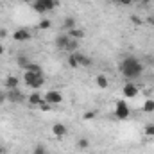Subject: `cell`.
I'll use <instances>...</instances> for the list:
<instances>
[{
  "label": "cell",
  "instance_id": "obj_34",
  "mask_svg": "<svg viewBox=\"0 0 154 154\" xmlns=\"http://www.w3.org/2000/svg\"><path fill=\"white\" fill-rule=\"evenodd\" d=\"M0 154H4V147L2 145H0Z\"/></svg>",
  "mask_w": 154,
  "mask_h": 154
},
{
  "label": "cell",
  "instance_id": "obj_14",
  "mask_svg": "<svg viewBox=\"0 0 154 154\" xmlns=\"http://www.w3.org/2000/svg\"><path fill=\"white\" fill-rule=\"evenodd\" d=\"M75 27H77L75 18H72V16H66V18L63 20V29H65V31H70V29H75Z\"/></svg>",
  "mask_w": 154,
  "mask_h": 154
},
{
  "label": "cell",
  "instance_id": "obj_19",
  "mask_svg": "<svg viewBox=\"0 0 154 154\" xmlns=\"http://www.w3.org/2000/svg\"><path fill=\"white\" fill-rule=\"evenodd\" d=\"M25 70H27V72H34V74H43V70H41V66H39L38 63H32V61L29 63V66H27Z\"/></svg>",
  "mask_w": 154,
  "mask_h": 154
},
{
  "label": "cell",
  "instance_id": "obj_12",
  "mask_svg": "<svg viewBox=\"0 0 154 154\" xmlns=\"http://www.w3.org/2000/svg\"><path fill=\"white\" fill-rule=\"evenodd\" d=\"M27 100H29V104H31V106L38 108V106H39V102H41L43 99H41V95H39L38 91H32V93H31V95L27 97Z\"/></svg>",
  "mask_w": 154,
  "mask_h": 154
},
{
  "label": "cell",
  "instance_id": "obj_17",
  "mask_svg": "<svg viewBox=\"0 0 154 154\" xmlns=\"http://www.w3.org/2000/svg\"><path fill=\"white\" fill-rule=\"evenodd\" d=\"M77 48H79V39L70 38V41H68V45H66V52L74 54V52H77Z\"/></svg>",
  "mask_w": 154,
  "mask_h": 154
},
{
  "label": "cell",
  "instance_id": "obj_20",
  "mask_svg": "<svg viewBox=\"0 0 154 154\" xmlns=\"http://www.w3.org/2000/svg\"><path fill=\"white\" fill-rule=\"evenodd\" d=\"M16 61H18V66H22V68H27V66H29V63H31V59H29L27 56H23V54H22V56H18V59H16Z\"/></svg>",
  "mask_w": 154,
  "mask_h": 154
},
{
  "label": "cell",
  "instance_id": "obj_28",
  "mask_svg": "<svg viewBox=\"0 0 154 154\" xmlns=\"http://www.w3.org/2000/svg\"><path fill=\"white\" fill-rule=\"evenodd\" d=\"M131 22H133L134 25H142V23H143V20H142L140 16H136V14H133V16H131Z\"/></svg>",
  "mask_w": 154,
  "mask_h": 154
},
{
  "label": "cell",
  "instance_id": "obj_24",
  "mask_svg": "<svg viewBox=\"0 0 154 154\" xmlns=\"http://www.w3.org/2000/svg\"><path fill=\"white\" fill-rule=\"evenodd\" d=\"M68 66H70V68H77V66H79V65H77V59H75V56H74V54H70V56H68Z\"/></svg>",
  "mask_w": 154,
  "mask_h": 154
},
{
  "label": "cell",
  "instance_id": "obj_32",
  "mask_svg": "<svg viewBox=\"0 0 154 154\" xmlns=\"http://www.w3.org/2000/svg\"><path fill=\"white\" fill-rule=\"evenodd\" d=\"M138 2H140V4H143V5H149L152 0H138Z\"/></svg>",
  "mask_w": 154,
  "mask_h": 154
},
{
  "label": "cell",
  "instance_id": "obj_26",
  "mask_svg": "<svg viewBox=\"0 0 154 154\" xmlns=\"http://www.w3.org/2000/svg\"><path fill=\"white\" fill-rule=\"evenodd\" d=\"M113 4H116V5H124V7H127V5H131L133 4V0H111Z\"/></svg>",
  "mask_w": 154,
  "mask_h": 154
},
{
  "label": "cell",
  "instance_id": "obj_25",
  "mask_svg": "<svg viewBox=\"0 0 154 154\" xmlns=\"http://www.w3.org/2000/svg\"><path fill=\"white\" fill-rule=\"evenodd\" d=\"M32 154H48V152H47L45 145H36V147L32 149Z\"/></svg>",
  "mask_w": 154,
  "mask_h": 154
},
{
  "label": "cell",
  "instance_id": "obj_6",
  "mask_svg": "<svg viewBox=\"0 0 154 154\" xmlns=\"http://www.w3.org/2000/svg\"><path fill=\"white\" fill-rule=\"evenodd\" d=\"M31 38H32V34H31L29 29H16L13 32V39L14 41H29Z\"/></svg>",
  "mask_w": 154,
  "mask_h": 154
},
{
  "label": "cell",
  "instance_id": "obj_10",
  "mask_svg": "<svg viewBox=\"0 0 154 154\" xmlns=\"http://www.w3.org/2000/svg\"><path fill=\"white\" fill-rule=\"evenodd\" d=\"M124 95H125L127 99L136 97V95H138V86H136L134 82H127V84L124 86Z\"/></svg>",
  "mask_w": 154,
  "mask_h": 154
},
{
  "label": "cell",
  "instance_id": "obj_15",
  "mask_svg": "<svg viewBox=\"0 0 154 154\" xmlns=\"http://www.w3.org/2000/svg\"><path fill=\"white\" fill-rule=\"evenodd\" d=\"M43 84H45V77H43V75H38L34 81H32V82H29L27 86H29V88H32V90H39Z\"/></svg>",
  "mask_w": 154,
  "mask_h": 154
},
{
  "label": "cell",
  "instance_id": "obj_18",
  "mask_svg": "<svg viewBox=\"0 0 154 154\" xmlns=\"http://www.w3.org/2000/svg\"><path fill=\"white\" fill-rule=\"evenodd\" d=\"M75 145H77L79 151H86V149H90V140L88 138H79Z\"/></svg>",
  "mask_w": 154,
  "mask_h": 154
},
{
  "label": "cell",
  "instance_id": "obj_23",
  "mask_svg": "<svg viewBox=\"0 0 154 154\" xmlns=\"http://www.w3.org/2000/svg\"><path fill=\"white\" fill-rule=\"evenodd\" d=\"M38 108L41 109V111H50V109H52V106H50V104H48V102H47L45 99H43V100L39 102V106H38Z\"/></svg>",
  "mask_w": 154,
  "mask_h": 154
},
{
  "label": "cell",
  "instance_id": "obj_7",
  "mask_svg": "<svg viewBox=\"0 0 154 154\" xmlns=\"http://www.w3.org/2000/svg\"><path fill=\"white\" fill-rule=\"evenodd\" d=\"M52 134H54V138L63 140V138L68 134V129H66V125H63V124H54V125H52Z\"/></svg>",
  "mask_w": 154,
  "mask_h": 154
},
{
  "label": "cell",
  "instance_id": "obj_22",
  "mask_svg": "<svg viewBox=\"0 0 154 154\" xmlns=\"http://www.w3.org/2000/svg\"><path fill=\"white\" fill-rule=\"evenodd\" d=\"M38 27L41 29V31H47V29H50V27H52V22H50V20H41Z\"/></svg>",
  "mask_w": 154,
  "mask_h": 154
},
{
  "label": "cell",
  "instance_id": "obj_16",
  "mask_svg": "<svg viewBox=\"0 0 154 154\" xmlns=\"http://www.w3.org/2000/svg\"><path fill=\"white\" fill-rule=\"evenodd\" d=\"M66 34L70 36V38H74V39H82L84 38V31L82 29H70V31H66Z\"/></svg>",
  "mask_w": 154,
  "mask_h": 154
},
{
  "label": "cell",
  "instance_id": "obj_5",
  "mask_svg": "<svg viewBox=\"0 0 154 154\" xmlns=\"http://www.w3.org/2000/svg\"><path fill=\"white\" fill-rule=\"evenodd\" d=\"M23 100H25V95H23L18 88H14V90H7V102L20 104V102H23Z\"/></svg>",
  "mask_w": 154,
  "mask_h": 154
},
{
  "label": "cell",
  "instance_id": "obj_3",
  "mask_svg": "<svg viewBox=\"0 0 154 154\" xmlns=\"http://www.w3.org/2000/svg\"><path fill=\"white\" fill-rule=\"evenodd\" d=\"M129 115H131V111H129L127 102L125 100H118L115 106V116L118 120H125V118H129Z\"/></svg>",
  "mask_w": 154,
  "mask_h": 154
},
{
  "label": "cell",
  "instance_id": "obj_4",
  "mask_svg": "<svg viewBox=\"0 0 154 154\" xmlns=\"http://www.w3.org/2000/svg\"><path fill=\"white\" fill-rule=\"evenodd\" d=\"M45 100H47L50 106H57V104L63 102V95H61L57 90H48V91L45 93Z\"/></svg>",
  "mask_w": 154,
  "mask_h": 154
},
{
  "label": "cell",
  "instance_id": "obj_33",
  "mask_svg": "<svg viewBox=\"0 0 154 154\" xmlns=\"http://www.w3.org/2000/svg\"><path fill=\"white\" fill-rule=\"evenodd\" d=\"M4 50H5V48H4V45H0V56L4 54Z\"/></svg>",
  "mask_w": 154,
  "mask_h": 154
},
{
  "label": "cell",
  "instance_id": "obj_2",
  "mask_svg": "<svg viewBox=\"0 0 154 154\" xmlns=\"http://www.w3.org/2000/svg\"><path fill=\"white\" fill-rule=\"evenodd\" d=\"M56 5H57V0H32V9L39 14H45L56 9Z\"/></svg>",
  "mask_w": 154,
  "mask_h": 154
},
{
  "label": "cell",
  "instance_id": "obj_30",
  "mask_svg": "<svg viewBox=\"0 0 154 154\" xmlns=\"http://www.w3.org/2000/svg\"><path fill=\"white\" fill-rule=\"evenodd\" d=\"M82 118H84V120H93V118H95V111H86V113L82 115Z\"/></svg>",
  "mask_w": 154,
  "mask_h": 154
},
{
  "label": "cell",
  "instance_id": "obj_1",
  "mask_svg": "<svg viewBox=\"0 0 154 154\" xmlns=\"http://www.w3.org/2000/svg\"><path fill=\"white\" fill-rule=\"evenodd\" d=\"M118 70H120L122 75L127 77V79H136V77H140L142 74H143V65H142V61H140L138 57L127 56V57L122 59Z\"/></svg>",
  "mask_w": 154,
  "mask_h": 154
},
{
  "label": "cell",
  "instance_id": "obj_9",
  "mask_svg": "<svg viewBox=\"0 0 154 154\" xmlns=\"http://www.w3.org/2000/svg\"><path fill=\"white\" fill-rule=\"evenodd\" d=\"M20 86V79L16 75H7L4 79V88L5 90H14V88H18Z\"/></svg>",
  "mask_w": 154,
  "mask_h": 154
},
{
  "label": "cell",
  "instance_id": "obj_29",
  "mask_svg": "<svg viewBox=\"0 0 154 154\" xmlns=\"http://www.w3.org/2000/svg\"><path fill=\"white\" fill-rule=\"evenodd\" d=\"M145 134H147V136H154V124H149V125L145 127Z\"/></svg>",
  "mask_w": 154,
  "mask_h": 154
},
{
  "label": "cell",
  "instance_id": "obj_13",
  "mask_svg": "<svg viewBox=\"0 0 154 154\" xmlns=\"http://www.w3.org/2000/svg\"><path fill=\"white\" fill-rule=\"evenodd\" d=\"M95 82H97V86L102 88V90H106V88L109 86V81H108V77L104 75V74H99V75L95 77Z\"/></svg>",
  "mask_w": 154,
  "mask_h": 154
},
{
  "label": "cell",
  "instance_id": "obj_11",
  "mask_svg": "<svg viewBox=\"0 0 154 154\" xmlns=\"http://www.w3.org/2000/svg\"><path fill=\"white\" fill-rule=\"evenodd\" d=\"M68 41H70V36H68V34H59L54 43H56V48H57V50H66Z\"/></svg>",
  "mask_w": 154,
  "mask_h": 154
},
{
  "label": "cell",
  "instance_id": "obj_27",
  "mask_svg": "<svg viewBox=\"0 0 154 154\" xmlns=\"http://www.w3.org/2000/svg\"><path fill=\"white\" fill-rule=\"evenodd\" d=\"M7 102V90H0V104Z\"/></svg>",
  "mask_w": 154,
  "mask_h": 154
},
{
  "label": "cell",
  "instance_id": "obj_35",
  "mask_svg": "<svg viewBox=\"0 0 154 154\" xmlns=\"http://www.w3.org/2000/svg\"><path fill=\"white\" fill-rule=\"evenodd\" d=\"M0 7H2V2H0Z\"/></svg>",
  "mask_w": 154,
  "mask_h": 154
},
{
  "label": "cell",
  "instance_id": "obj_8",
  "mask_svg": "<svg viewBox=\"0 0 154 154\" xmlns=\"http://www.w3.org/2000/svg\"><path fill=\"white\" fill-rule=\"evenodd\" d=\"M74 56H75V59H77V65L79 66H84V68H88V66H91V57L90 56H86V54H82V52H74Z\"/></svg>",
  "mask_w": 154,
  "mask_h": 154
},
{
  "label": "cell",
  "instance_id": "obj_31",
  "mask_svg": "<svg viewBox=\"0 0 154 154\" xmlns=\"http://www.w3.org/2000/svg\"><path fill=\"white\" fill-rule=\"evenodd\" d=\"M7 36H9V32H7V29H0V39L7 38Z\"/></svg>",
  "mask_w": 154,
  "mask_h": 154
},
{
  "label": "cell",
  "instance_id": "obj_21",
  "mask_svg": "<svg viewBox=\"0 0 154 154\" xmlns=\"http://www.w3.org/2000/svg\"><path fill=\"white\" fill-rule=\"evenodd\" d=\"M145 113H152L154 111V100L152 99H147L145 102H143V108H142Z\"/></svg>",
  "mask_w": 154,
  "mask_h": 154
}]
</instances>
